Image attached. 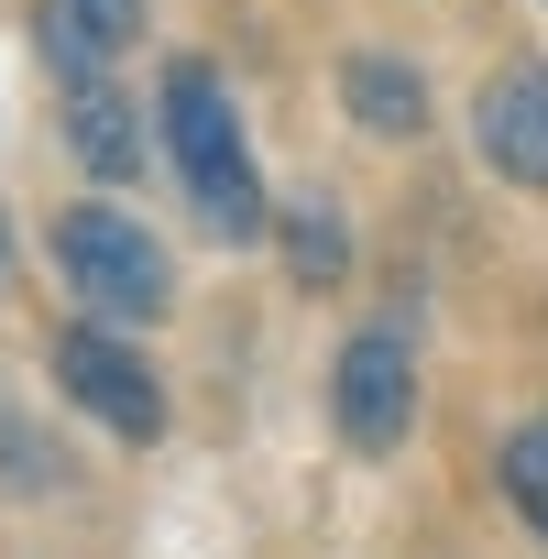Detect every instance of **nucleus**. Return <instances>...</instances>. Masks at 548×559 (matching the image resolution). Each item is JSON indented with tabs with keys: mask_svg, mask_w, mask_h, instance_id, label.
Listing matches in <instances>:
<instances>
[{
	"mask_svg": "<svg viewBox=\"0 0 548 559\" xmlns=\"http://www.w3.org/2000/svg\"><path fill=\"white\" fill-rule=\"evenodd\" d=\"M165 154H176V187L209 219V241H263V176H252L241 110H230L219 67H198V56L165 67Z\"/></svg>",
	"mask_w": 548,
	"mask_h": 559,
	"instance_id": "1",
	"label": "nucleus"
},
{
	"mask_svg": "<svg viewBox=\"0 0 548 559\" xmlns=\"http://www.w3.org/2000/svg\"><path fill=\"white\" fill-rule=\"evenodd\" d=\"M56 274L99 308V319H154L165 297H176V274H165V241L143 230V219H121V209H56Z\"/></svg>",
	"mask_w": 548,
	"mask_h": 559,
	"instance_id": "2",
	"label": "nucleus"
},
{
	"mask_svg": "<svg viewBox=\"0 0 548 559\" xmlns=\"http://www.w3.org/2000/svg\"><path fill=\"white\" fill-rule=\"evenodd\" d=\"M56 384H67V406L99 417L110 439H165V384H154V362H143L132 341H110V330H56Z\"/></svg>",
	"mask_w": 548,
	"mask_h": 559,
	"instance_id": "3",
	"label": "nucleus"
},
{
	"mask_svg": "<svg viewBox=\"0 0 548 559\" xmlns=\"http://www.w3.org/2000/svg\"><path fill=\"white\" fill-rule=\"evenodd\" d=\"M330 417L352 450H395L406 417H417V352L406 330H352L341 362H330Z\"/></svg>",
	"mask_w": 548,
	"mask_h": 559,
	"instance_id": "4",
	"label": "nucleus"
},
{
	"mask_svg": "<svg viewBox=\"0 0 548 559\" xmlns=\"http://www.w3.org/2000/svg\"><path fill=\"white\" fill-rule=\"evenodd\" d=\"M472 143L504 187H548V67H504L483 99H472Z\"/></svg>",
	"mask_w": 548,
	"mask_h": 559,
	"instance_id": "5",
	"label": "nucleus"
},
{
	"mask_svg": "<svg viewBox=\"0 0 548 559\" xmlns=\"http://www.w3.org/2000/svg\"><path fill=\"white\" fill-rule=\"evenodd\" d=\"M143 45V0H45V56L78 78H110L121 56Z\"/></svg>",
	"mask_w": 548,
	"mask_h": 559,
	"instance_id": "6",
	"label": "nucleus"
},
{
	"mask_svg": "<svg viewBox=\"0 0 548 559\" xmlns=\"http://www.w3.org/2000/svg\"><path fill=\"white\" fill-rule=\"evenodd\" d=\"M341 110H352L362 132H428V78H417L406 56L362 45V56H341Z\"/></svg>",
	"mask_w": 548,
	"mask_h": 559,
	"instance_id": "7",
	"label": "nucleus"
},
{
	"mask_svg": "<svg viewBox=\"0 0 548 559\" xmlns=\"http://www.w3.org/2000/svg\"><path fill=\"white\" fill-rule=\"evenodd\" d=\"M67 143H78V165H88V176H110V187H121V176H143V121L121 110V88H110V78H78V88H67Z\"/></svg>",
	"mask_w": 548,
	"mask_h": 559,
	"instance_id": "8",
	"label": "nucleus"
},
{
	"mask_svg": "<svg viewBox=\"0 0 548 559\" xmlns=\"http://www.w3.org/2000/svg\"><path fill=\"white\" fill-rule=\"evenodd\" d=\"M286 263H297V286H341V274H352V230H341L330 198H297L286 209Z\"/></svg>",
	"mask_w": 548,
	"mask_h": 559,
	"instance_id": "9",
	"label": "nucleus"
},
{
	"mask_svg": "<svg viewBox=\"0 0 548 559\" xmlns=\"http://www.w3.org/2000/svg\"><path fill=\"white\" fill-rule=\"evenodd\" d=\"M493 472H504V504L548 537V417H526V428L504 439V461H493Z\"/></svg>",
	"mask_w": 548,
	"mask_h": 559,
	"instance_id": "10",
	"label": "nucleus"
},
{
	"mask_svg": "<svg viewBox=\"0 0 548 559\" xmlns=\"http://www.w3.org/2000/svg\"><path fill=\"white\" fill-rule=\"evenodd\" d=\"M0 274H12V230H0Z\"/></svg>",
	"mask_w": 548,
	"mask_h": 559,
	"instance_id": "11",
	"label": "nucleus"
}]
</instances>
